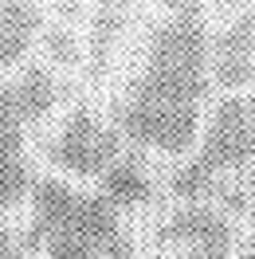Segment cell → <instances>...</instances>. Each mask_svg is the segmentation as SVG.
Listing matches in <instances>:
<instances>
[{
	"label": "cell",
	"mask_w": 255,
	"mask_h": 259,
	"mask_svg": "<svg viewBox=\"0 0 255 259\" xmlns=\"http://www.w3.org/2000/svg\"><path fill=\"white\" fill-rule=\"evenodd\" d=\"M165 236L181 247H204V243H224L232 240V224L224 220L220 212L212 208H200V204H189V208H181L169 216V224H165Z\"/></svg>",
	"instance_id": "8"
},
{
	"label": "cell",
	"mask_w": 255,
	"mask_h": 259,
	"mask_svg": "<svg viewBox=\"0 0 255 259\" xmlns=\"http://www.w3.org/2000/svg\"><path fill=\"white\" fill-rule=\"evenodd\" d=\"M24 130L28 122L20 118L12 87H0V208H20L32 196V165L24 149Z\"/></svg>",
	"instance_id": "5"
},
{
	"label": "cell",
	"mask_w": 255,
	"mask_h": 259,
	"mask_svg": "<svg viewBox=\"0 0 255 259\" xmlns=\"http://www.w3.org/2000/svg\"><path fill=\"white\" fill-rule=\"evenodd\" d=\"M212 87V35L192 4L173 8L149 48L134 91L118 106V130L161 153H185L200 130V106Z\"/></svg>",
	"instance_id": "1"
},
{
	"label": "cell",
	"mask_w": 255,
	"mask_h": 259,
	"mask_svg": "<svg viewBox=\"0 0 255 259\" xmlns=\"http://www.w3.org/2000/svg\"><path fill=\"white\" fill-rule=\"evenodd\" d=\"M196 161L204 169H212L216 177L255 161V95L228 91L216 102Z\"/></svg>",
	"instance_id": "3"
},
{
	"label": "cell",
	"mask_w": 255,
	"mask_h": 259,
	"mask_svg": "<svg viewBox=\"0 0 255 259\" xmlns=\"http://www.w3.org/2000/svg\"><path fill=\"white\" fill-rule=\"evenodd\" d=\"M44 243H48V255H44V259H98V251H95L87 240H79V236H67V232L48 236Z\"/></svg>",
	"instance_id": "11"
},
{
	"label": "cell",
	"mask_w": 255,
	"mask_h": 259,
	"mask_svg": "<svg viewBox=\"0 0 255 259\" xmlns=\"http://www.w3.org/2000/svg\"><path fill=\"white\" fill-rule=\"evenodd\" d=\"M122 157V138L118 130H106L102 122H95V114L75 110L67 118L55 142H51V165L79 181L102 177L114 161Z\"/></svg>",
	"instance_id": "4"
},
{
	"label": "cell",
	"mask_w": 255,
	"mask_h": 259,
	"mask_svg": "<svg viewBox=\"0 0 255 259\" xmlns=\"http://www.w3.org/2000/svg\"><path fill=\"white\" fill-rule=\"evenodd\" d=\"M8 87H12L16 110H20V118H24L28 126H32V122L51 118V114H55V106H59V98H63L59 79L51 75L48 67H28V71H24L16 82H8Z\"/></svg>",
	"instance_id": "9"
},
{
	"label": "cell",
	"mask_w": 255,
	"mask_h": 259,
	"mask_svg": "<svg viewBox=\"0 0 255 259\" xmlns=\"http://www.w3.org/2000/svg\"><path fill=\"white\" fill-rule=\"evenodd\" d=\"M0 259H35L32 255V243L24 236V243L12 240V236H0Z\"/></svg>",
	"instance_id": "12"
},
{
	"label": "cell",
	"mask_w": 255,
	"mask_h": 259,
	"mask_svg": "<svg viewBox=\"0 0 255 259\" xmlns=\"http://www.w3.org/2000/svg\"><path fill=\"white\" fill-rule=\"evenodd\" d=\"M79 236L95 247L98 255L110 247L122 232H118V208L98 193H79L67 181L48 177L32 185V236L28 240H48V236Z\"/></svg>",
	"instance_id": "2"
},
{
	"label": "cell",
	"mask_w": 255,
	"mask_h": 259,
	"mask_svg": "<svg viewBox=\"0 0 255 259\" xmlns=\"http://www.w3.org/2000/svg\"><path fill=\"white\" fill-rule=\"evenodd\" d=\"M212 82L224 91L255 87V12L236 16L212 35Z\"/></svg>",
	"instance_id": "6"
},
{
	"label": "cell",
	"mask_w": 255,
	"mask_h": 259,
	"mask_svg": "<svg viewBox=\"0 0 255 259\" xmlns=\"http://www.w3.org/2000/svg\"><path fill=\"white\" fill-rule=\"evenodd\" d=\"M39 32V0H0V71L20 63Z\"/></svg>",
	"instance_id": "7"
},
{
	"label": "cell",
	"mask_w": 255,
	"mask_h": 259,
	"mask_svg": "<svg viewBox=\"0 0 255 259\" xmlns=\"http://www.w3.org/2000/svg\"><path fill=\"white\" fill-rule=\"evenodd\" d=\"M181 259H228V247L224 243H204V247H185Z\"/></svg>",
	"instance_id": "13"
},
{
	"label": "cell",
	"mask_w": 255,
	"mask_h": 259,
	"mask_svg": "<svg viewBox=\"0 0 255 259\" xmlns=\"http://www.w3.org/2000/svg\"><path fill=\"white\" fill-rule=\"evenodd\" d=\"M161 4H169V8H181V4H189V0H161Z\"/></svg>",
	"instance_id": "14"
},
{
	"label": "cell",
	"mask_w": 255,
	"mask_h": 259,
	"mask_svg": "<svg viewBox=\"0 0 255 259\" xmlns=\"http://www.w3.org/2000/svg\"><path fill=\"white\" fill-rule=\"evenodd\" d=\"M98 181H102V196H106L118 212L138 208V204H145V200L153 196V177H149L142 169V161H134V157H118Z\"/></svg>",
	"instance_id": "10"
}]
</instances>
